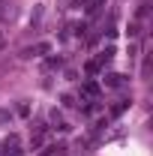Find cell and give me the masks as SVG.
<instances>
[{"label": "cell", "instance_id": "obj_1", "mask_svg": "<svg viewBox=\"0 0 153 156\" xmlns=\"http://www.w3.org/2000/svg\"><path fill=\"white\" fill-rule=\"evenodd\" d=\"M81 96L96 102V99H99V84H96V81H84V84H81Z\"/></svg>", "mask_w": 153, "mask_h": 156}, {"label": "cell", "instance_id": "obj_2", "mask_svg": "<svg viewBox=\"0 0 153 156\" xmlns=\"http://www.w3.org/2000/svg\"><path fill=\"white\" fill-rule=\"evenodd\" d=\"M123 84V75H108V87H120Z\"/></svg>", "mask_w": 153, "mask_h": 156}]
</instances>
